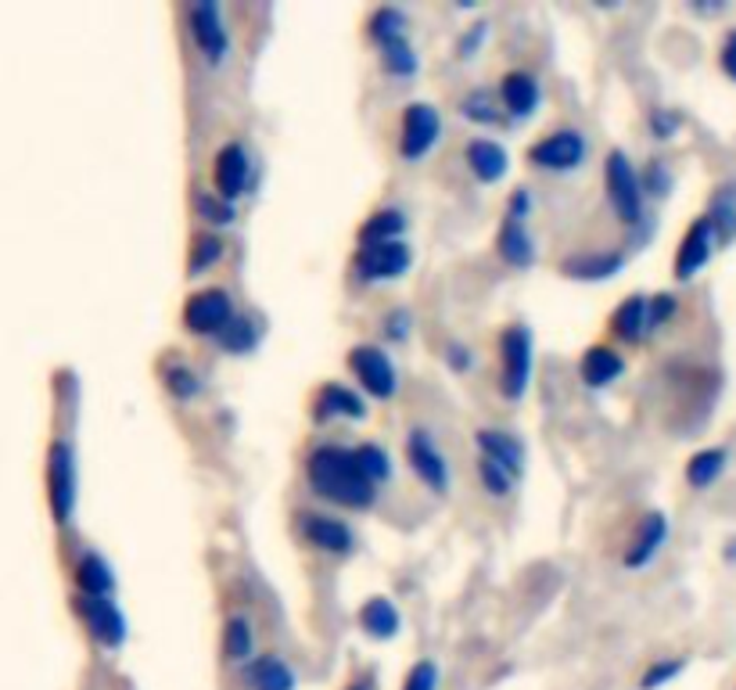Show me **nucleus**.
<instances>
[{"mask_svg":"<svg viewBox=\"0 0 736 690\" xmlns=\"http://www.w3.org/2000/svg\"><path fill=\"white\" fill-rule=\"evenodd\" d=\"M305 482L320 497L345 511H366L377 500V482L366 479L356 450L339 442H320L305 457Z\"/></svg>","mask_w":736,"mask_h":690,"instance_id":"1","label":"nucleus"},{"mask_svg":"<svg viewBox=\"0 0 736 690\" xmlns=\"http://www.w3.org/2000/svg\"><path fill=\"white\" fill-rule=\"evenodd\" d=\"M535 339L528 324H507L500 331V396L507 403H521L532 386Z\"/></svg>","mask_w":736,"mask_h":690,"instance_id":"2","label":"nucleus"},{"mask_svg":"<svg viewBox=\"0 0 736 690\" xmlns=\"http://www.w3.org/2000/svg\"><path fill=\"white\" fill-rule=\"evenodd\" d=\"M604 191L615 217L625 227H643V220H647V191H643V177L636 173V166L625 151H611L604 159Z\"/></svg>","mask_w":736,"mask_h":690,"instance_id":"3","label":"nucleus"},{"mask_svg":"<svg viewBox=\"0 0 736 690\" xmlns=\"http://www.w3.org/2000/svg\"><path fill=\"white\" fill-rule=\"evenodd\" d=\"M75 500H80V474H75V450L69 439H54L48 447V508L54 526H72Z\"/></svg>","mask_w":736,"mask_h":690,"instance_id":"4","label":"nucleus"},{"mask_svg":"<svg viewBox=\"0 0 736 690\" xmlns=\"http://www.w3.org/2000/svg\"><path fill=\"white\" fill-rule=\"evenodd\" d=\"M525 159L532 170H543V173H575L582 170V162L589 159V141L582 130L557 127L543 137H535L525 151Z\"/></svg>","mask_w":736,"mask_h":690,"instance_id":"5","label":"nucleus"},{"mask_svg":"<svg viewBox=\"0 0 736 690\" xmlns=\"http://www.w3.org/2000/svg\"><path fill=\"white\" fill-rule=\"evenodd\" d=\"M188 33L194 51L209 69H223L230 61V26L216 0H194L188 4Z\"/></svg>","mask_w":736,"mask_h":690,"instance_id":"6","label":"nucleus"},{"mask_svg":"<svg viewBox=\"0 0 736 690\" xmlns=\"http://www.w3.org/2000/svg\"><path fill=\"white\" fill-rule=\"evenodd\" d=\"M345 367H349V374L360 381V389L371 396V400H377V403L395 400L399 371H395L392 357L381 346H371V342L352 346L349 357H345Z\"/></svg>","mask_w":736,"mask_h":690,"instance_id":"7","label":"nucleus"},{"mask_svg":"<svg viewBox=\"0 0 736 690\" xmlns=\"http://www.w3.org/2000/svg\"><path fill=\"white\" fill-rule=\"evenodd\" d=\"M403 457H406L410 471L417 474V482L427 489V493H435V497L450 493V482H453L450 460H446V453H442V447L435 442V436L427 432V428H410L406 442H403Z\"/></svg>","mask_w":736,"mask_h":690,"instance_id":"8","label":"nucleus"},{"mask_svg":"<svg viewBox=\"0 0 736 690\" xmlns=\"http://www.w3.org/2000/svg\"><path fill=\"white\" fill-rule=\"evenodd\" d=\"M442 137V116L435 104L427 101H413L399 116V159L406 162H421L435 151Z\"/></svg>","mask_w":736,"mask_h":690,"instance_id":"9","label":"nucleus"},{"mask_svg":"<svg viewBox=\"0 0 736 690\" xmlns=\"http://www.w3.org/2000/svg\"><path fill=\"white\" fill-rule=\"evenodd\" d=\"M180 317H183V328L198 334V339H220L223 328L238 317V310L226 288H202V291H194V296H188Z\"/></svg>","mask_w":736,"mask_h":690,"instance_id":"10","label":"nucleus"},{"mask_svg":"<svg viewBox=\"0 0 736 690\" xmlns=\"http://www.w3.org/2000/svg\"><path fill=\"white\" fill-rule=\"evenodd\" d=\"M413 267V252L406 241L392 244H360L352 256V278L360 284H377V281H399L406 278Z\"/></svg>","mask_w":736,"mask_h":690,"instance_id":"11","label":"nucleus"},{"mask_svg":"<svg viewBox=\"0 0 736 690\" xmlns=\"http://www.w3.org/2000/svg\"><path fill=\"white\" fill-rule=\"evenodd\" d=\"M718 230L712 223L708 212H700V217L689 220L686 234L679 238V249H676V259H672V278H676L679 284L694 281L697 273L712 263V256L718 249Z\"/></svg>","mask_w":736,"mask_h":690,"instance_id":"12","label":"nucleus"},{"mask_svg":"<svg viewBox=\"0 0 736 690\" xmlns=\"http://www.w3.org/2000/svg\"><path fill=\"white\" fill-rule=\"evenodd\" d=\"M75 616H80L83 630L90 633V640H98L101 648H122V640H127V616H122V608L112 601V597H83L75 593Z\"/></svg>","mask_w":736,"mask_h":690,"instance_id":"13","label":"nucleus"},{"mask_svg":"<svg viewBox=\"0 0 736 690\" xmlns=\"http://www.w3.org/2000/svg\"><path fill=\"white\" fill-rule=\"evenodd\" d=\"M212 188L226 202H238L252 188V159L241 141H226L216 151V159H212Z\"/></svg>","mask_w":736,"mask_h":690,"instance_id":"14","label":"nucleus"},{"mask_svg":"<svg viewBox=\"0 0 736 690\" xmlns=\"http://www.w3.org/2000/svg\"><path fill=\"white\" fill-rule=\"evenodd\" d=\"M299 536L310 547H316L320 554H334V558H345L352 554V547H356V536H352L349 521L334 514H320V511L299 514Z\"/></svg>","mask_w":736,"mask_h":690,"instance_id":"15","label":"nucleus"},{"mask_svg":"<svg viewBox=\"0 0 736 690\" xmlns=\"http://www.w3.org/2000/svg\"><path fill=\"white\" fill-rule=\"evenodd\" d=\"M668 518H665V511H647L639 518V526H636V532H633V540H628V547H625V554H622V564L628 572H639V569H647V564L662 554V547L668 543Z\"/></svg>","mask_w":736,"mask_h":690,"instance_id":"16","label":"nucleus"},{"mask_svg":"<svg viewBox=\"0 0 736 690\" xmlns=\"http://www.w3.org/2000/svg\"><path fill=\"white\" fill-rule=\"evenodd\" d=\"M625 263H628V256L622 249H611V252H575V256L561 259V278L582 281V284H601V281L618 278V273L625 270Z\"/></svg>","mask_w":736,"mask_h":690,"instance_id":"17","label":"nucleus"},{"mask_svg":"<svg viewBox=\"0 0 736 690\" xmlns=\"http://www.w3.org/2000/svg\"><path fill=\"white\" fill-rule=\"evenodd\" d=\"M496 94H500V104H503V112L507 116L532 119L543 104V83H540V76H532L528 69H511L500 80Z\"/></svg>","mask_w":736,"mask_h":690,"instance_id":"18","label":"nucleus"},{"mask_svg":"<svg viewBox=\"0 0 736 690\" xmlns=\"http://www.w3.org/2000/svg\"><path fill=\"white\" fill-rule=\"evenodd\" d=\"M313 418L316 421H334V418L363 421L366 418V400L356 389L342 386V381H324V386H320L316 396H313Z\"/></svg>","mask_w":736,"mask_h":690,"instance_id":"19","label":"nucleus"},{"mask_svg":"<svg viewBox=\"0 0 736 690\" xmlns=\"http://www.w3.org/2000/svg\"><path fill=\"white\" fill-rule=\"evenodd\" d=\"M625 374V357L607 342H593L578 360V378L589 389H607Z\"/></svg>","mask_w":736,"mask_h":690,"instance_id":"20","label":"nucleus"},{"mask_svg":"<svg viewBox=\"0 0 736 690\" xmlns=\"http://www.w3.org/2000/svg\"><path fill=\"white\" fill-rule=\"evenodd\" d=\"M474 447H478V457L507 468L514 479L521 474V468H525V442L514 432H507V428H478V432H474Z\"/></svg>","mask_w":736,"mask_h":690,"instance_id":"21","label":"nucleus"},{"mask_svg":"<svg viewBox=\"0 0 736 690\" xmlns=\"http://www.w3.org/2000/svg\"><path fill=\"white\" fill-rule=\"evenodd\" d=\"M464 162H467V170L474 173V180H482V183H500L511 170L507 148H503L500 141H493V137H471L467 148H464Z\"/></svg>","mask_w":736,"mask_h":690,"instance_id":"22","label":"nucleus"},{"mask_svg":"<svg viewBox=\"0 0 736 690\" xmlns=\"http://www.w3.org/2000/svg\"><path fill=\"white\" fill-rule=\"evenodd\" d=\"M611 334L625 346H636L651 334V299L647 296H625L615 313H611Z\"/></svg>","mask_w":736,"mask_h":690,"instance_id":"23","label":"nucleus"},{"mask_svg":"<svg viewBox=\"0 0 736 690\" xmlns=\"http://www.w3.org/2000/svg\"><path fill=\"white\" fill-rule=\"evenodd\" d=\"M496 252L507 267L514 270H528L535 267V241L528 234V227L521 220H511L503 217L500 220V230H496Z\"/></svg>","mask_w":736,"mask_h":690,"instance_id":"24","label":"nucleus"},{"mask_svg":"<svg viewBox=\"0 0 736 690\" xmlns=\"http://www.w3.org/2000/svg\"><path fill=\"white\" fill-rule=\"evenodd\" d=\"M356 619H360V630L374 640H392L399 630H403V616H399V608L389 601V597H366Z\"/></svg>","mask_w":736,"mask_h":690,"instance_id":"25","label":"nucleus"},{"mask_svg":"<svg viewBox=\"0 0 736 690\" xmlns=\"http://www.w3.org/2000/svg\"><path fill=\"white\" fill-rule=\"evenodd\" d=\"M72 576H75V590H80L83 597H112V590H115L112 564L101 554H94V550H87V554L75 561Z\"/></svg>","mask_w":736,"mask_h":690,"instance_id":"26","label":"nucleus"},{"mask_svg":"<svg viewBox=\"0 0 736 690\" xmlns=\"http://www.w3.org/2000/svg\"><path fill=\"white\" fill-rule=\"evenodd\" d=\"M729 468V450L726 447H704L686 460V486L689 489H712Z\"/></svg>","mask_w":736,"mask_h":690,"instance_id":"27","label":"nucleus"},{"mask_svg":"<svg viewBox=\"0 0 736 690\" xmlns=\"http://www.w3.org/2000/svg\"><path fill=\"white\" fill-rule=\"evenodd\" d=\"M249 683H252V690H295L299 677L284 658L259 654L249 662Z\"/></svg>","mask_w":736,"mask_h":690,"instance_id":"28","label":"nucleus"},{"mask_svg":"<svg viewBox=\"0 0 736 690\" xmlns=\"http://www.w3.org/2000/svg\"><path fill=\"white\" fill-rule=\"evenodd\" d=\"M403 234H406V217L399 209H377L356 230L360 244H392L403 241Z\"/></svg>","mask_w":736,"mask_h":690,"instance_id":"29","label":"nucleus"},{"mask_svg":"<svg viewBox=\"0 0 736 690\" xmlns=\"http://www.w3.org/2000/svg\"><path fill=\"white\" fill-rule=\"evenodd\" d=\"M255 654V626L244 616H230L223 626V658L234 666L252 662Z\"/></svg>","mask_w":736,"mask_h":690,"instance_id":"30","label":"nucleus"},{"mask_svg":"<svg viewBox=\"0 0 736 690\" xmlns=\"http://www.w3.org/2000/svg\"><path fill=\"white\" fill-rule=\"evenodd\" d=\"M223 252H226V244L216 230H198L188 252V278L194 281V278H202V273H209L223 259Z\"/></svg>","mask_w":736,"mask_h":690,"instance_id":"31","label":"nucleus"},{"mask_svg":"<svg viewBox=\"0 0 736 690\" xmlns=\"http://www.w3.org/2000/svg\"><path fill=\"white\" fill-rule=\"evenodd\" d=\"M708 217H712V223L718 230V238L736 241V180L718 183V188L712 191Z\"/></svg>","mask_w":736,"mask_h":690,"instance_id":"32","label":"nucleus"},{"mask_svg":"<svg viewBox=\"0 0 736 690\" xmlns=\"http://www.w3.org/2000/svg\"><path fill=\"white\" fill-rule=\"evenodd\" d=\"M366 37L381 51L395 40H406V14L399 8H377L371 19H366Z\"/></svg>","mask_w":736,"mask_h":690,"instance_id":"33","label":"nucleus"},{"mask_svg":"<svg viewBox=\"0 0 736 690\" xmlns=\"http://www.w3.org/2000/svg\"><path fill=\"white\" fill-rule=\"evenodd\" d=\"M381 69H385L392 80H413L421 72V58L413 51L410 40H395L389 48H381Z\"/></svg>","mask_w":736,"mask_h":690,"instance_id":"34","label":"nucleus"},{"mask_svg":"<svg viewBox=\"0 0 736 690\" xmlns=\"http://www.w3.org/2000/svg\"><path fill=\"white\" fill-rule=\"evenodd\" d=\"M460 112H464L467 122H478V127H496L503 104H500V94L478 87V90H471L464 101H460Z\"/></svg>","mask_w":736,"mask_h":690,"instance_id":"35","label":"nucleus"},{"mask_svg":"<svg viewBox=\"0 0 736 690\" xmlns=\"http://www.w3.org/2000/svg\"><path fill=\"white\" fill-rule=\"evenodd\" d=\"M162 386L180 403H191L194 396H202V378H198V371H194V367H188V363H170V367H165Z\"/></svg>","mask_w":736,"mask_h":690,"instance_id":"36","label":"nucleus"},{"mask_svg":"<svg viewBox=\"0 0 736 690\" xmlns=\"http://www.w3.org/2000/svg\"><path fill=\"white\" fill-rule=\"evenodd\" d=\"M220 349L223 352H234V357H241V352H252L255 349V342H259V334H255V320L249 317V313H238L230 324L223 328V334H220Z\"/></svg>","mask_w":736,"mask_h":690,"instance_id":"37","label":"nucleus"},{"mask_svg":"<svg viewBox=\"0 0 736 690\" xmlns=\"http://www.w3.org/2000/svg\"><path fill=\"white\" fill-rule=\"evenodd\" d=\"M474 474H478V486L493 500H507L514 493V474L507 468L493 464V460H485V457L474 460Z\"/></svg>","mask_w":736,"mask_h":690,"instance_id":"38","label":"nucleus"},{"mask_svg":"<svg viewBox=\"0 0 736 690\" xmlns=\"http://www.w3.org/2000/svg\"><path fill=\"white\" fill-rule=\"evenodd\" d=\"M194 209H198V217H202V223L220 227V230H226L230 223L238 220L234 202H226V198H220V194H198V198H194Z\"/></svg>","mask_w":736,"mask_h":690,"instance_id":"39","label":"nucleus"},{"mask_svg":"<svg viewBox=\"0 0 736 690\" xmlns=\"http://www.w3.org/2000/svg\"><path fill=\"white\" fill-rule=\"evenodd\" d=\"M356 457H360V468L366 471V479L371 482H389L392 479V457L385 447H377V442H360L356 447Z\"/></svg>","mask_w":736,"mask_h":690,"instance_id":"40","label":"nucleus"},{"mask_svg":"<svg viewBox=\"0 0 736 690\" xmlns=\"http://www.w3.org/2000/svg\"><path fill=\"white\" fill-rule=\"evenodd\" d=\"M686 666H689L686 658H657V662H651L647 669H643L639 690H662V687H668L676 677H683Z\"/></svg>","mask_w":736,"mask_h":690,"instance_id":"41","label":"nucleus"},{"mask_svg":"<svg viewBox=\"0 0 736 690\" xmlns=\"http://www.w3.org/2000/svg\"><path fill=\"white\" fill-rule=\"evenodd\" d=\"M438 680H442L438 662H432V658H421V662L410 666L406 680H403V687H399V690H438Z\"/></svg>","mask_w":736,"mask_h":690,"instance_id":"42","label":"nucleus"},{"mask_svg":"<svg viewBox=\"0 0 736 690\" xmlns=\"http://www.w3.org/2000/svg\"><path fill=\"white\" fill-rule=\"evenodd\" d=\"M639 177H643V191H647V194L665 198L672 191V173H668V166L662 159H651L647 173H639Z\"/></svg>","mask_w":736,"mask_h":690,"instance_id":"43","label":"nucleus"},{"mask_svg":"<svg viewBox=\"0 0 736 690\" xmlns=\"http://www.w3.org/2000/svg\"><path fill=\"white\" fill-rule=\"evenodd\" d=\"M676 313H679V299L672 296V291H657V296L651 299V331L665 328Z\"/></svg>","mask_w":736,"mask_h":690,"instance_id":"44","label":"nucleus"},{"mask_svg":"<svg viewBox=\"0 0 736 690\" xmlns=\"http://www.w3.org/2000/svg\"><path fill=\"white\" fill-rule=\"evenodd\" d=\"M718 69H723L729 83H736V26L726 29L723 43H718Z\"/></svg>","mask_w":736,"mask_h":690,"instance_id":"45","label":"nucleus"},{"mask_svg":"<svg viewBox=\"0 0 736 690\" xmlns=\"http://www.w3.org/2000/svg\"><path fill=\"white\" fill-rule=\"evenodd\" d=\"M679 130V116L668 112V109H654L651 112V133L657 137V141H668V137H676Z\"/></svg>","mask_w":736,"mask_h":690,"instance_id":"46","label":"nucleus"},{"mask_svg":"<svg viewBox=\"0 0 736 690\" xmlns=\"http://www.w3.org/2000/svg\"><path fill=\"white\" fill-rule=\"evenodd\" d=\"M532 209H535V202H532V188H514L511 198H507V217L525 223V220L532 217Z\"/></svg>","mask_w":736,"mask_h":690,"instance_id":"47","label":"nucleus"},{"mask_svg":"<svg viewBox=\"0 0 736 690\" xmlns=\"http://www.w3.org/2000/svg\"><path fill=\"white\" fill-rule=\"evenodd\" d=\"M446 363L453 367L456 374H467V371H471V363H474V357H471V349H467V346L450 342V349H446Z\"/></svg>","mask_w":736,"mask_h":690,"instance_id":"48","label":"nucleus"},{"mask_svg":"<svg viewBox=\"0 0 736 690\" xmlns=\"http://www.w3.org/2000/svg\"><path fill=\"white\" fill-rule=\"evenodd\" d=\"M485 37H488V22H478V26H471V33L460 40V54L464 58H474V51L482 48L485 43Z\"/></svg>","mask_w":736,"mask_h":690,"instance_id":"49","label":"nucleus"},{"mask_svg":"<svg viewBox=\"0 0 736 690\" xmlns=\"http://www.w3.org/2000/svg\"><path fill=\"white\" fill-rule=\"evenodd\" d=\"M392 320L385 324V331H389V339L392 342H403L406 334H410V313L406 310H395V313H389Z\"/></svg>","mask_w":736,"mask_h":690,"instance_id":"50","label":"nucleus"},{"mask_svg":"<svg viewBox=\"0 0 736 690\" xmlns=\"http://www.w3.org/2000/svg\"><path fill=\"white\" fill-rule=\"evenodd\" d=\"M723 554H726L729 564H736V536H733V540H726V550H723Z\"/></svg>","mask_w":736,"mask_h":690,"instance_id":"51","label":"nucleus"},{"mask_svg":"<svg viewBox=\"0 0 736 690\" xmlns=\"http://www.w3.org/2000/svg\"><path fill=\"white\" fill-rule=\"evenodd\" d=\"M345 690H374V683H371V680H352Z\"/></svg>","mask_w":736,"mask_h":690,"instance_id":"52","label":"nucleus"}]
</instances>
